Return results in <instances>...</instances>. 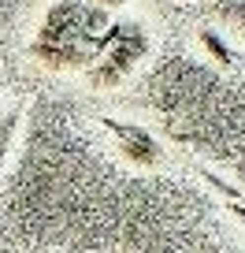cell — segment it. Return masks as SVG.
<instances>
[{"mask_svg":"<svg viewBox=\"0 0 245 253\" xmlns=\"http://www.w3.org/2000/svg\"><path fill=\"white\" fill-rule=\"evenodd\" d=\"M111 34V19L104 8H86L78 0H60L45 15L37 38H34V56L48 67H93L101 60Z\"/></svg>","mask_w":245,"mask_h":253,"instance_id":"cell-1","label":"cell"},{"mask_svg":"<svg viewBox=\"0 0 245 253\" xmlns=\"http://www.w3.org/2000/svg\"><path fill=\"white\" fill-rule=\"evenodd\" d=\"M145 52H149V34H145L141 23H111V34H108V45H104V52H101V63L89 67V82H93L97 89L119 86V82L145 60Z\"/></svg>","mask_w":245,"mask_h":253,"instance_id":"cell-2","label":"cell"},{"mask_svg":"<svg viewBox=\"0 0 245 253\" xmlns=\"http://www.w3.org/2000/svg\"><path fill=\"white\" fill-rule=\"evenodd\" d=\"M104 126L115 134L119 153H123L130 164H138V168H156V164H160V142L145 130V126H138V123H119V119H104Z\"/></svg>","mask_w":245,"mask_h":253,"instance_id":"cell-3","label":"cell"},{"mask_svg":"<svg viewBox=\"0 0 245 253\" xmlns=\"http://www.w3.org/2000/svg\"><path fill=\"white\" fill-rule=\"evenodd\" d=\"M201 45L208 48V56H212L215 63H227V67L234 63V52H230V45H227V41H223L215 30H201Z\"/></svg>","mask_w":245,"mask_h":253,"instance_id":"cell-4","label":"cell"},{"mask_svg":"<svg viewBox=\"0 0 245 253\" xmlns=\"http://www.w3.org/2000/svg\"><path fill=\"white\" fill-rule=\"evenodd\" d=\"M15 130H19V112H4V116H0V168H4V157H8V149H11Z\"/></svg>","mask_w":245,"mask_h":253,"instance_id":"cell-5","label":"cell"},{"mask_svg":"<svg viewBox=\"0 0 245 253\" xmlns=\"http://www.w3.org/2000/svg\"><path fill=\"white\" fill-rule=\"evenodd\" d=\"M97 8H104V11H111V8H123V4H127V0H93Z\"/></svg>","mask_w":245,"mask_h":253,"instance_id":"cell-6","label":"cell"}]
</instances>
